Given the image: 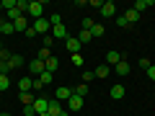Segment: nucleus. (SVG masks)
Here are the masks:
<instances>
[{"label": "nucleus", "instance_id": "nucleus-8", "mask_svg": "<svg viewBox=\"0 0 155 116\" xmlns=\"http://www.w3.org/2000/svg\"><path fill=\"white\" fill-rule=\"evenodd\" d=\"M93 72H96V77H98V80H104V77H109L111 72H114V67H109V65L104 62V65H98V67H96Z\"/></svg>", "mask_w": 155, "mask_h": 116}, {"label": "nucleus", "instance_id": "nucleus-13", "mask_svg": "<svg viewBox=\"0 0 155 116\" xmlns=\"http://www.w3.org/2000/svg\"><path fill=\"white\" fill-rule=\"evenodd\" d=\"M65 47L70 49V54H78V49H80V41H78V36H70L65 41Z\"/></svg>", "mask_w": 155, "mask_h": 116}, {"label": "nucleus", "instance_id": "nucleus-36", "mask_svg": "<svg viewBox=\"0 0 155 116\" xmlns=\"http://www.w3.org/2000/svg\"><path fill=\"white\" fill-rule=\"evenodd\" d=\"M36 111H34V106H23V116H34Z\"/></svg>", "mask_w": 155, "mask_h": 116}, {"label": "nucleus", "instance_id": "nucleus-33", "mask_svg": "<svg viewBox=\"0 0 155 116\" xmlns=\"http://www.w3.org/2000/svg\"><path fill=\"white\" fill-rule=\"evenodd\" d=\"M116 26H119V28H127L129 23H127V18H124V16H116Z\"/></svg>", "mask_w": 155, "mask_h": 116}, {"label": "nucleus", "instance_id": "nucleus-32", "mask_svg": "<svg viewBox=\"0 0 155 116\" xmlns=\"http://www.w3.org/2000/svg\"><path fill=\"white\" fill-rule=\"evenodd\" d=\"M93 77H96V72H91V70H85V72H83V83L88 85L91 80H93Z\"/></svg>", "mask_w": 155, "mask_h": 116}, {"label": "nucleus", "instance_id": "nucleus-15", "mask_svg": "<svg viewBox=\"0 0 155 116\" xmlns=\"http://www.w3.org/2000/svg\"><path fill=\"white\" fill-rule=\"evenodd\" d=\"M13 26H16V31H28V16H21L18 21H13Z\"/></svg>", "mask_w": 155, "mask_h": 116}, {"label": "nucleus", "instance_id": "nucleus-40", "mask_svg": "<svg viewBox=\"0 0 155 116\" xmlns=\"http://www.w3.org/2000/svg\"><path fill=\"white\" fill-rule=\"evenodd\" d=\"M0 11H3V0H0Z\"/></svg>", "mask_w": 155, "mask_h": 116}, {"label": "nucleus", "instance_id": "nucleus-23", "mask_svg": "<svg viewBox=\"0 0 155 116\" xmlns=\"http://www.w3.org/2000/svg\"><path fill=\"white\" fill-rule=\"evenodd\" d=\"M72 93H75V95H80V98H85V95H88V93H91V88H88V85H85V83H83V85H78V88H75V90H72Z\"/></svg>", "mask_w": 155, "mask_h": 116}, {"label": "nucleus", "instance_id": "nucleus-42", "mask_svg": "<svg viewBox=\"0 0 155 116\" xmlns=\"http://www.w3.org/2000/svg\"><path fill=\"white\" fill-rule=\"evenodd\" d=\"M0 34H3V26H0Z\"/></svg>", "mask_w": 155, "mask_h": 116}, {"label": "nucleus", "instance_id": "nucleus-19", "mask_svg": "<svg viewBox=\"0 0 155 116\" xmlns=\"http://www.w3.org/2000/svg\"><path fill=\"white\" fill-rule=\"evenodd\" d=\"M91 39H93V36H91V31H85V28H80V31H78V41H80V44H88Z\"/></svg>", "mask_w": 155, "mask_h": 116}, {"label": "nucleus", "instance_id": "nucleus-35", "mask_svg": "<svg viewBox=\"0 0 155 116\" xmlns=\"http://www.w3.org/2000/svg\"><path fill=\"white\" fill-rule=\"evenodd\" d=\"M41 88H44V85H41V80H39V77H34V88H31V93H34V90H41Z\"/></svg>", "mask_w": 155, "mask_h": 116}, {"label": "nucleus", "instance_id": "nucleus-28", "mask_svg": "<svg viewBox=\"0 0 155 116\" xmlns=\"http://www.w3.org/2000/svg\"><path fill=\"white\" fill-rule=\"evenodd\" d=\"M11 88V80H8V75H0V90H8Z\"/></svg>", "mask_w": 155, "mask_h": 116}, {"label": "nucleus", "instance_id": "nucleus-34", "mask_svg": "<svg viewBox=\"0 0 155 116\" xmlns=\"http://www.w3.org/2000/svg\"><path fill=\"white\" fill-rule=\"evenodd\" d=\"M145 72H147V77H150V80H153V83H155V65H150V67H147V70H145Z\"/></svg>", "mask_w": 155, "mask_h": 116}, {"label": "nucleus", "instance_id": "nucleus-5", "mask_svg": "<svg viewBox=\"0 0 155 116\" xmlns=\"http://www.w3.org/2000/svg\"><path fill=\"white\" fill-rule=\"evenodd\" d=\"M28 70H31V77H39L41 72L47 70V65L41 60H31V62H28Z\"/></svg>", "mask_w": 155, "mask_h": 116}, {"label": "nucleus", "instance_id": "nucleus-43", "mask_svg": "<svg viewBox=\"0 0 155 116\" xmlns=\"http://www.w3.org/2000/svg\"><path fill=\"white\" fill-rule=\"evenodd\" d=\"M0 49H3V44H0Z\"/></svg>", "mask_w": 155, "mask_h": 116}, {"label": "nucleus", "instance_id": "nucleus-24", "mask_svg": "<svg viewBox=\"0 0 155 116\" xmlns=\"http://www.w3.org/2000/svg\"><path fill=\"white\" fill-rule=\"evenodd\" d=\"M49 57H52V52L47 49V47H41V49L36 52V60H41V62H47V60H49Z\"/></svg>", "mask_w": 155, "mask_h": 116}, {"label": "nucleus", "instance_id": "nucleus-25", "mask_svg": "<svg viewBox=\"0 0 155 116\" xmlns=\"http://www.w3.org/2000/svg\"><path fill=\"white\" fill-rule=\"evenodd\" d=\"M52 77H54V75L44 70V72H41V75H39V80H41V85H49V83H52Z\"/></svg>", "mask_w": 155, "mask_h": 116}, {"label": "nucleus", "instance_id": "nucleus-30", "mask_svg": "<svg viewBox=\"0 0 155 116\" xmlns=\"http://www.w3.org/2000/svg\"><path fill=\"white\" fill-rule=\"evenodd\" d=\"M49 23H52V26H60V23H62V16H60V13H52V16H49Z\"/></svg>", "mask_w": 155, "mask_h": 116}, {"label": "nucleus", "instance_id": "nucleus-38", "mask_svg": "<svg viewBox=\"0 0 155 116\" xmlns=\"http://www.w3.org/2000/svg\"><path fill=\"white\" fill-rule=\"evenodd\" d=\"M88 5H91V8H98V11H101V5H104V3H101V0H91Z\"/></svg>", "mask_w": 155, "mask_h": 116}, {"label": "nucleus", "instance_id": "nucleus-29", "mask_svg": "<svg viewBox=\"0 0 155 116\" xmlns=\"http://www.w3.org/2000/svg\"><path fill=\"white\" fill-rule=\"evenodd\" d=\"M70 60H72L75 67H83V57H80V52H78V54H70Z\"/></svg>", "mask_w": 155, "mask_h": 116}, {"label": "nucleus", "instance_id": "nucleus-31", "mask_svg": "<svg viewBox=\"0 0 155 116\" xmlns=\"http://www.w3.org/2000/svg\"><path fill=\"white\" fill-rule=\"evenodd\" d=\"M13 8H16V0H3V11H13Z\"/></svg>", "mask_w": 155, "mask_h": 116}, {"label": "nucleus", "instance_id": "nucleus-21", "mask_svg": "<svg viewBox=\"0 0 155 116\" xmlns=\"http://www.w3.org/2000/svg\"><path fill=\"white\" fill-rule=\"evenodd\" d=\"M104 31H106V28L101 26V23H93V28H91V36H93V39H101V36H104Z\"/></svg>", "mask_w": 155, "mask_h": 116}, {"label": "nucleus", "instance_id": "nucleus-41", "mask_svg": "<svg viewBox=\"0 0 155 116\" xmlns=\"http://www.w3.org/2000/svg\"><path fill=\"white\" fill-rule=\"evenodd\" d=\"M0 116H11V114H0Z\"/></svg>", "mask_w": 155, "mask_h": 116}, {"label": "nucleus", "instance_id": "nucleus-17", "mask_svg": "<svg viewBox=\"0 0 155 116\" xmlns=\"http://www.w3.org/2000/svg\"><path fill=\"white\" fill-rule=\"evenodd\" d=\"M18 98H21V103H23V106H34V101H36V98H34V93H31V90H26V93H21Z\"/></svg>", "mask_w": 155, "mask_h": 116}, {"label": "nucleus", "instance_id": "nucleus-6", "mask_svg": "<svg viewBox=\"0 0 155 116\" xmlns=\"http://www.w3.org/2000/svg\"><path fill=\"white\" fill-rule=\"evenodd\" d=\"M80 108H83V98L72 93V95H70V101H67V111H80Z\"/></svg>", "mask_w": 155, "mask_h": 116}, {"label": "nucleus", "instance_id": "nucleus-4", "mask_svg": "<svg viewBox=\"0 0 155 116\" xmlns=\"http://www.w3.org/2000/svg\"><path fill=\"white\" fill-rule=\"evenodd\" d=\"M122 60H124V54H119L116 49H109V52H106V65H109V67H116Z\"/></svg>", "mask_w": 155, "mask_h": 116}, {"label": "nucleus", "instance_id": "nucleus-26", "mask_svg": "<svg viewBox=\"0 0 155 116\" xmlns=\"http://www.w3.org/2000/svg\"><path fill=\"white\" fill-rule=\"evenodd\" d=\"M52 44H54V36H52V34H47V36L41 39V47H47V49H52Z\"/></svg>", "mask_w": 155, "mask_h": 116}, {"label": "nucleus", "instance_id": "nucleus-2", "mask_svg": "<svg viewBox=\"0 0 155 116\" xmlns=\"http://www.w3.org/2000/svg\"><path fill=\"white\" fill-rule=\"evenodd\" d=\"M44 13V3H39V0H34V3H28V18H34V21H39V18Z\"/></svg>", "mask_w": 155, "mask_h": 116}, {"label": "nucleus", "instance_id": "nucleus-9", "mask_svg": "<svg viewBox=\"0 0 155 116\" xmlns=\"http://www.w3.org/2000/svg\"><path fill=\"white\" fill-rule=\"evenodd\" d=\"M47 108H49V98H36L34 101V111L36 114H47Z\"/></svg>", "mask_w": 155, "mask_h": 116}, {"label": "nucleus", "instance_id": "nucleus-7", "mask_svg": "<svg viewBox=\"0 0 155 116\" xmlns=\"http://www.w3.org/2000/svg\"><path fill=\"white\" fill-rule=\"evenodd\" d=\"M101 16H104V18H114V16H116V5L106 0L104 5H101Z\"/></svg>", "mask_w": 155, "mask_h": 116}, {"label": "nucleus", "instance_id": "nucleus-11", "mask_svg": "<svg viewBox=\"0 0 155 116\" xmlns=\"http://www.w3.org/2000/svg\"><path fill=\"white\" fill-rule=\"evenodd\" d=\"M31 88H34V77H31V75L18 80V90H21V93H26V90H31Z\"/></svg>", "mask_w": 155, "mask_h": 116}, {"label": "nucleus", "instance_id": "nucleus-14", "mask_svg": "<svg viewBox=\"0 0 155 116\" xmlns=\"http://www.w3.org/2000/svg\"><path fill=\"white\" fill-rule=\"evenodd\" d=\"M122 16L127 18V23H129V26H132V23H137V21H140V13L134 11V8H129V11H124Z\"/></svg>", "mask_w": 155, "mask_h": 116}, {"label": "nucleus", "instance_id": "nucleus-12", "mask_svg": "<svg viewBox=\"0 0 155 116\" xmlns=\"http://www.w3.org/2000/svg\"><path fill=\"white\" fill-rule=\"evenodd\" d=\"M124 93H127V88H124V85H119V83L111 88V98H114V101H122V98H124Z\"/></svg>", "mask_w": 155, "mask_h": 116}, {"label": "nucleus", "instance_id": "nucleus-20", "mask_svg": "<svg viewBox=\"0 0 155 116\" xmlns=\"http://www.w3.org/2000/svg\"><path fill=\"white\" fill-rule=\"evenodd\" d=\"M44 65H47V72H52V75H54V70L60 67V62H57V57H49V60H47Z\"/></svg>", "mask_w": 155, "mask_h": 116}, {"label": "nucleus", "instance_id": "nucleus-37", "mask_svg": "<svg viewBox=\"0 0 155 116\" xmlns=\"http://www.w3.org/2000/svg\"><path fill=\"white\" fill-rule=\"evenodd\" d=\"M150 65H153V62H150V60H145V57H142V60H140V67H142V70H147Z\"/></svg>", "mask_w": 155, "mask_h": 116}, {"label": "nucleus", "instance_id": "nucleus-1", "mask_svg": "<svg viewBox=\"0 0 155 116\" xmlns=\"http://www.w3.org/2000/svg\"><path fill=\"white\" fill-rule=\"evenodd\" d=\"M31 28L36 31V36H47V31H52V23H49V18H39V21L31 23Z\"/></svg>", "mask_w": 155, "mask_h": 116}, {"label": "nucleus", "instance_id": "nucleus-39", "mask_svg": "<svg viewBox=\"0 0 155 116\" xmlns=\"http://www.w3.org/2000/svg\"><path fill=\"white\" fill-rule=\"evenodd\" d=\"M36 116H49V114H36Z\"/></svg>", "mask_w": 155, "mask_h": 116}, {"label": "nucleus", "instance_id": "nucleus-27", "mask_svg": "<svg viewBox=\"0 0 155 116\" xmlns=\"http://www.w3.org/2000/svg\"><path fill=\"white\" fill-rule=\"evenodd\" d=\"M16 8H18V11L23 13V16L28 13V3H26V0H16Z\"/></svg>", "mask_w": 155, "mask_h": 116}, {"label": "nucleus", "instance_id": "nucleus-16", "mask_svg": "<svg viewBox=\"0 0 155 116\" xmlns=\"http://www.w3.org/2000/svg\"><path fill=\"white\" fill-rule=\"evenodd\" d=\"M72 88H57V101H70Z\"/></svg>", "mask_w": 155, "mask_h": 116}, {"label": "nucleus", "instance_id": "nucleus-3", "mask_svg": "<svg viewBox=\"0 0 155 116\" xmlns=\"http://www.w3.org/2000/svg\"><path fill=\"white\" fill-rule=\"evenodd\" d=\"M52 36H54V41H67L70 39V31L60 23V26H52Z\"/></svg>", "mask_w": 155, "mask_h": 116}, {"label": "nucleus", "instance_id": "nucleus-10", "mask_svg": "<svg viewBox=\"0 0 155 116\" xmlns=\"http://www.w3.org/2000/svg\"><path fill=\"white\" fill-rule=\"evenodd\" d=\"M114 72H116L119 77H124V75H129V72H132V67H129V62H127V60H122L119 65L114 67Z\"/></svg>", "mask_w": 155, "mask_h": 116}, {"label": "nucleus", "instance_id": "nucleus-18", "mask_svg": "<svg viewBox=\"0 0 155 116\" xmlns=\"http://www.w3.org/2000/svg\"><path fill=\"white\" fill-rule=\"evenodd\" d=\"M155 5V0H137V3H134V11H145V8H153Z\"/></svg>", "mask_w": 155, "mask_h": 116}, {"label": "nucleus", "instance_id": "nucleus-22", "mask_svg": "<svg viewBox=\"0 0 155 116\" xmlns=\"http://www.w3.org/2000/svg\"><path fill=\"white\" fill-rule=\"evenodd\" d=\"M0 26H3V34H16V26H13V21H0Z\"/></svg>", "mask_w": 155, "mask_h": 116}]
</instances>
